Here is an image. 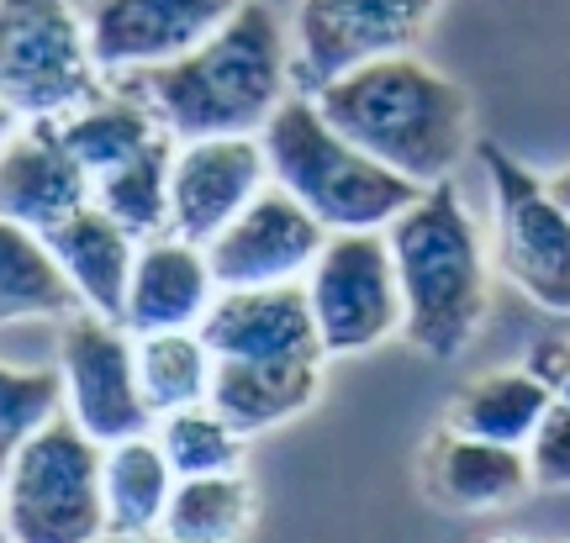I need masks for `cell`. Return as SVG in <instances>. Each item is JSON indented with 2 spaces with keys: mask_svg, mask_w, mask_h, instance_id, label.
<instances>
[{
  "mask_svg": "<svg viewBox=\"0 0 570 543\" xmlns=\"http://www.w3.org/2000/svg\"><path fill=\"white\" fill-rule=\"evenodd\" d=\"M122 96L154 111L169 138H259L291 96L285 27L265 0H244L190 53L117 75Z\"/></svg>",
  "mask_w": 570,
  "mask_h": 543,
  "instance_id": "obj_1",
  "label": "cell"
},
{
  "mask_svg": "<svg viewBox=\"0 0 570 543\" xmlns=\"http://www.w3.org/2000/svg\"><path fill=\"white\" fill-rule=\"evenodd\" d=\"M323 111L354 148L407 175L412 185H444L470 148V96L465 85L439 75L417 53H386L344 69L317 96Z\"/></svg>",
  "mask_w": 570,
  "mask_h": 543,
  "instance_id": "obj_2",
  "label": "cell"
},
{
  "mask_svg": "<svg viewBox=\"0 0 570 543\" xmlns=\"http://www.w3.org/2000/svg\"><path fill=\"white\" fill-rule=\"evenodd\" d=\"M407 327L402 338L423 359H460L491 306V269L481 227L454 196V180L428 185L423 196L386 227Z\"/></svg>",
  "mask_w": 570,
  "mask_h": 543,
  "instance_id": "obj_3",
  "label": "cell"
},
{
  "mask_svg": "<svg viewBox=\"0 0 570 543\" xmlns=\"http://www.w3.org/2000/svg\"><path fill=\"white\" fill-rule=\"evenodd\" d=\"M259 142L269 159V180L285 196H296L327 233H386L423 196V185H412L407 175H396L381 159H370L365 148H354L317 111V101L296 96V90L269 117Z\"/></svg>",
  "mask_w": 570,
  "mask_h": 543,
  "instance_id": "obj_4",
  "label": "cell"
},
{
  "mask_svg": "<svg viewBox=\"0 0 570 543\" xmlns=\"http://www.w3.org/2000/svg\"><path fill=\"white\" fill-rule=\"evenodd\" d=\"M101 443L59 412L0 481V523L11 543H101Z\"/></svg>",
  "mask_w": 570,
  "mask_h": 543,
  "instance_id": "obj_5",
  "label": "cell"
},
{
  "mask_svg": "<svg viewBox=\"0 0 570 543\" xmlns=\"http://www.w3.org/2000/svg\"><path fill=\"white\" fill-rule=\"evenodd\" d=\"M106 90L85 11L69 0H0V101L21 121H48Z\"/></svg>",
  "mask_w": 570,
  "mask_h": 543,
  "instance_id": "obj_6",
  "label": "cell"
},
{
  "mask_svg": "<svg viewBox=\"0 0 570 543\" xmlns=\"http://www.w3.org/2000/svg\"><path fill=\"white\" fill-rule=\"evenodd\" d=\"M302 285L327 359L370 354L407 327V302L386 233H333Z\"/></svg>",
  "mask_w": 570,
  "mask_h": 543,
  "instance_id": "obj_7",
  "label": "cell"
},
{
  "mask_svg": "<svg viewBox=\"0 0 570 543\" xmlns=\"http://www.w3.org/2000/svg\"><path fill=\"white\" fill-rule=\"evenodd\" d=\"M491 201H497V264L533 306L570 317V211L502 142L481 138Z\"/></svg>",
  "mask_w": 570,
  "mask_h": 543,
  "instance_id": "obj_8",
  "label": "cell"
},
{
  "mask_svg": "<svg viewBox=\"0 0 570 543\" xmlns=\"http://www.w3.org/2000/svg\"><path fill=\"white\" fill-rule=\"evenodd\" d=\"M444 0H296L291 21V90L317 96L344 69L386 53H412Z\"/></svg>",
  "mask_w": 570,
  "mask_h": 543,
  "instance_id": "obj_9",
  "label": "cell"
},
{
  "mask_svg": "<svg viewBox=\"0 0 570 543\" xmlns=\"http://www.w3.org/2000/svg\"><path fill=\"white\" fill-rule=\"evenodd\" d=\"M59 381L63 412L101 443L154 433V412L138 385V338L122 323L80 312L59 323Z\"/></svg>",
  "mask_w": 570,
  "mask_h": 543,
  "instance_id": "obj_10",
  "label": "cell"
},
{
  "mask_svg": "<svg viewBox=\"0 0 570 543\" xmlns=\"http://www.w3.org/2000/svg\"><path fill=\"white\" fill-rule=\"evenodd\" d=\"M333 238L296 196H285L269 180L254 201L206 243V264L217 275V290H248V285H302L317 264L323 243Z\"/></svg>",
  "mask_w": 570,
  "mask_h": 543,
  "instance_id": "obj_11",
  "label": "cell"
},
{
  "mask_svg": "<svg viewBox=\"0 0 570 543\" xmlns=\"http://www.w3.org/2000/svg\"><path fill=\"white\" fill-rule=\"evenodd\" d=\"M244 0H85L90 53L106 80L190 53Z\"/></svg>",
  "mask_w": 570,
  "mask_h": 543,
  "instance_id": "obj_12",
  "label": "cell"
},
{
  "mask_svg": "<svg viewBox=\"0 0 570 543\" xmlns=\"http://www.w3.org/2000/svg\"><path fill=\"white\" fill-rule=\"evenodd\" d=\"M269 185L259 138H190L175 148L169 169V233L185 243H212Z\"/></svg>",
  "mask_w": 570,
  "mask_h": 543,
  "instance_id": "obj_13",
  "label": "cell"
},
{
  "mask_svg": "<svg viewBox=\"0 0 570 543\" xmlns=\"http://www.w3.org/2000/svg\"><path fill=\"white\" fill-rule=\"evenodd\" d=\"M202 338L217 359H327L306 285L217 290L202 317Z\"/></svg>",
  "mask_w": 570,
  "mask_h": 543,
  "instance_id": "obj_14",
  "label": "cell"
},
{
  "mask_svg": "<svg viewBox=\"0 0 570 543\" xmlns=\"http://www.w3.org/2000/svg\"><path fill=\"white\" fill-rule=\"evenodd\" d=\"M417 485L439 512L481 517V512H502V506L523 502L533 491V475L523 448L439 427V433H428L423 454H417Z\"/></svg>",
  "mask_w": 570,
  "mask_h": 543,
  "instance_id": "obj_15",
  "label": "cell"
},
{
  "mask_svg": "<svg viewBox=\"0 0 570 543\" xmlns=\"http://www.w3.org/2000/svg\"><path fill=\"white\" fill-rule=\"evenodd\" d=\"M90 201H96V180L85 175V164L63 148L48 121H27L0 148V217L48 233Z\"/></svg>",
  "mask_w": 570,
  "mask_h": 543,
  "instance_id": "obj_16",
  "label": "cell"
},
{
  "mask_svg": "<svg viewBox=\"0 0 570 543\" xmlns=\"http://www.w3.org/2000/svg\"><path fill=\"white\" fill-rule=\"evenodd\" d=\"M212 302H217V275L206 264L202 243H185L175 233L138 243L132 280H127V306H122V327L132 338L202 327Z\"/></svg>",
  "mask_w": 570,
  "mask_h": 543,
  "instance_id": "obj_17",
  "label": "cell"
},
{
  "mask_svg": "<svg viewBox=\"0 0 570 543\" xmlns=\"http://www.w3.org/2000/svg\"><path fill=\"white\" fill-rule=\"evenodd\" d=\"M323 369L327 359H217L206 402L244 438H254V433L302 417L323 396Z\"/></svg>",
  "mask_w": 570,
  "mask_h": 543,
  "instance_id": "obj_18",
  "label": "cell"
},
{
  "mask_svg": "<svg viewBox=\"0 0 570 543\" xmlns=\"http://www.w3.org/2000/svg\"><path fill=\"white\" fill-rule=\"evenodd\" d=\"M42 238L53 248V259L63 264L69 285L80 290L85 312H96L106 323H122L127 280H132V259H138V238L122 221H111L90 201L75 217H63L59 227H48Z\"/></svg>",
  "mask_w": 570,
  "mask_h": 543,
  "instance_id": "obj_19",
  "label": "cell"
},
{
  "mask_svg": "<svg viewBox=\"0 0 570 543\" xmlns=\"http://www.w3.org/2000/svg\"><path fill=\"white\" fill-rule=\"evenodd\" d=\"M80 312H85L80 290L69 285L48 238L11 217H0V327L69 323Z\"/></svg>",
  "mask_w": 570,
  "mask_h": 543,
  "instance_id": "obj_20",
  "label": "cell"
},
{
  "mask_svg": "<svg viewBox=\"0 0 570 543\" xmlns=\"http://www.w3.org/2000/svg\"><path fill=\"white\" fill-rule=\"evenodd\" d=\"M550 406H554L550 385L539 381L529 364H508V369H491L481 381H470L449 402L444 427L487 443H508V448H529V438L539 433Z\"/></svg>",
  "mask_w": 570,
  "mask_h": 543,
  "instance_id": "obj_21",
  "label": "cell"
},
{
  "mask_svg": "<svg viewBox=\"0 0 570 543\" xmlns=\"http://www.w3.org/2000/svg\"><path fill=\"white\" fill-rule=\"evenodd\" d=\"M175 470L164 460L154 433L106 443L101 454V496H106V533L117 539H148L159 533L164 506L175 496Z\"/></svg>",
  "mask_w": 570,
  "mask_h": 543,
  "instance_id": "obj_22",
  "label": "cell"
},
{
  "mask_svg": "<svg viewBox=\"0 0 570 543\" xmlns=\"http://www.w3.org/2000/svg\"><path fill=\"white\" fill-rule=\"evenodd\" d=\"M48 127L59 132V142L85 164L90 180L111 175L117 164L138 159L154 138H164V127L154 121L148 106H138L132 96H122L117 85H106L101 96H90L85 106L63 111V117H48Z\"/></svg>",
  "mask_w": 570,
  "mask_h": 543,
  "instance_id": "obj_23",
  "label": "cell"
},
{
  "mask_svg": "<svg viewBox=\"0 0 570 543\" xmlns=\"http://www.w3.org/2000/svg\"><path fill=\"white\" fill-rule=\"evenodd\" d=\"M259 523V491L244 470L227 475H190L175 481V496L164 506L159 539L169 543H244Z\"/></svg>",
  "mask_w": 570,
  "mask_h": 543,
  "instance_id": "obj_24",
  "label": "cell"
},
{
  "mask_svg": "<svg viewBox=\"0 0 570 543\" xmlns=\"http://www.w3.org/2000/svg\"><path fill=\"white\" fill-rule=\"evenodd\" d=\"M217 354L206 348L202 327H175V333H142L138 338V385L154 423L185 406H202L212 396Z\"/></svg>",
  "mask_w": 570,
  "mask_h": 543,
  "instance_id": "obj_25",
  "label": "cell"
},
{
  "mask_svg": "<svg viewBox=\"0 0 570 543\" xmlns=\"http://www.w3.org/2000/svg\"><path fill=\"white\" fill-rule=\"evenodd\" d=\"M175 148L180 138H154L138 159L117 164L111 175L96 180V206L111 221H122L132 238H159L169 233V169H175Z\"/></svg>",
  "mask_w": 570,
  "mask_h": 543,
  "instance_id": "obj_26",
  "label": "cell"
},
{
  "mask_svg": "<svg viewBox=\"0 0 570 543\" xmlns=\"http://www.w3.org/2000/svg\"><path fill=\"white\" fill-rule=\"evenodd\" d=\"M154 438H159L169 470L190 481V475H227V470H244V433L227 423L212 402L185 406V412H169L154 423Z\"/></svg>",
  "mask_w": 570,
  "mask_h": 543,
  "instance_id": "obj_27",
  "label": "cell"
},
{
  "mask_svg": "<svg viewBox=\"0 0 570 543\" xmlns=\"http://www.w3.org/2000/svg\"><path fill=\"white\" fill-rule=\"evenodd\" d=\"M63 412V381L53 369H21L0 359V481L17 454Z\"/></svg>",
  "mask_w": 570,
  "mask_h": 543,
  "instance_id": "obj_28",
  "label": "cell"
},
{
  "mask_svg": "<svg viewBox=\"0 0 570 543\" xmlns=\"http://www.w3.org/2000/svg\"><path fill=\"white\" fill-rule=\"evenodd\" d=\"M529 475L533 491H570V406L554 402L544 412L539 433L529 438Z\"/></svg>",
  "mask_w": 570,
  "mask_h": 543,
  "instance_id": "obj_29",
  "label": "cell"
},
{
  "mask_svg": "<svg viewBox=\"0 0 570 543\" xmlns=\"http://www.w3.org/2000/svg\"><path fill=\"white\" fill-rule=\"evenodd\" d=\"M21 127H27V121H21V117H17V111H11V106H6V101H0V148H6V142H11V138H17V132H21Z\"/></svg>",
  "mask_w": 570,
  "mask_h": 543,
  "instance_id": "obj_30",
  "label": "cell"
},
{
  "mask_svg": "<svg viewBox=\"0 0 570 543\" xmlns=\"http://www.w3.org/2000/svg\"><path fill=\"white\" fill-rule=\"evenodd\" d=\"M550 190H554V201H560V206L570 211V164L560 169V175H550Z\"/></svg>",
  "mask_w": 570,
  "mask_h": 543,
  "instance_id": "obj_31",
  "label": "cell"
},
{
  "mask_svg": "<svg viewBox=\"0 0 570 543\" xmlns=\"http://www.w3.org/2000/svg\"><path fill=\"white\" fill-rule=\"evenodd\" d=\"M554 402L570 406V354H566V369H560V381H554Z\"/></svg>",
  "mask_w": 570,
  "mask_h": 543,
  "instance_id": "obj_32",
  "label": "cell"
},
{
  "mask_svg": "<svg viewBox=\"0 0 570 543\" xmlns=\"http://www.w3.org/2000/svg\"><path fill=\"white\" fill-rule=\"evenodd\" d=\"M101 543H169V539H159V533H148V539H117V533H106Z\"/></svg>",
  "mask_w": 570,
  "mask_h": 543,
  "instance_id": "obj_33",
  "label": "cell"
},
{
  "mask_svg": "<svg viewBox=\"0 0 570 543\" xmlns=\"http://www.w3.org/2000/svg\"><path fill=\"white\" fill-rule=\"evenodd\" d=\"M487 543H529L523 533H502V539H487Z\"/></svg>",
  "mask_w": 570,
  "mask_h": 543,
  "instance_id": "obj_34",
  "label": "cell"
},
{
  "mask_svg": "<svg viewBox=\"0 0 570 543\" xmlns=\"http://www.w3.org/2000/svg\"><path fill=\"white\" fill-rule=\"evenodd\" d=\"M0 543H11V539H6V523H0Z\"/></svg>",
  "mask_w": 570,
  "mask_h": 543,
  "instance_id": "obj_35",
  "label": "cell"
},
{
  "mask_svg": "<svg viewBox=\"0 0 570 543\" xmlns=\"http://www.w3.org/2000/svg\"><path fill=\"white\" fill-rule=\"evenodd\" d=\"M560 543H570V539H560Z\"/></svg>",
  "mask_w": 570,
  "mask_h": 543,
  "instance_id": "obj_36",
  "label": "cell"
}]
</instances>
